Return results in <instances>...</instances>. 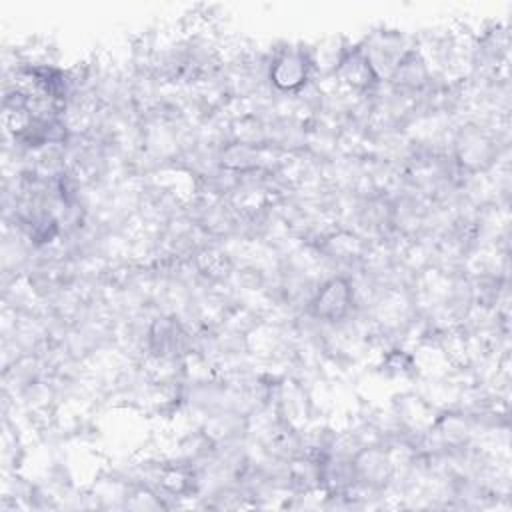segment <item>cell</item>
Wrapping results in <instances>:
<instances>
[{
  "mask_svg": "<svg viewBox=\"0 0 512 512\" xmlns=\"http://www.w3.org/2000/svg\"><path fill=\"white\" fill-rule=\"evenodd\" d=\"M352 306V288L346 278H330L316 292L310 308L316 318L336 322L348 314Z\"/></svg>",
  "mask_w": 512,
  "mask_h": 512,
  "instance_id": "1",
  "label": "cell"
},
{
  "mask_svg": "<svg viewBox=\"0 0 512 512\" xmlns=\"http://www.w3.org/2000/svg\"><path fill=\"white\" fill-rule=\"evenodd\" d=\"M308 68H310V62L302 50L286 48L274 58L270 66V80L280 90H286V92L296 90L306 82Z\"/></svg>",
  "mask_w": 512,
  "mask_h": 512,
  "instance_id": "2",
  "label": "cell"
},
{
  "mask_svg": "<svg viewBox=\"0 0 512 512\" xmlns=\"http://www.w3.org/2000/svg\"><path fill=\"white\" fill-rule=\"evenodd\" d=\"M340 76L354 88H366L374 82V66L370 56L362 50H350L340 60Z\"/></svg>",
  "mask_w": 512,
  "mask_h": 512,
  "instance_id": "3",
  "label": "cell"
}]
</instances>
